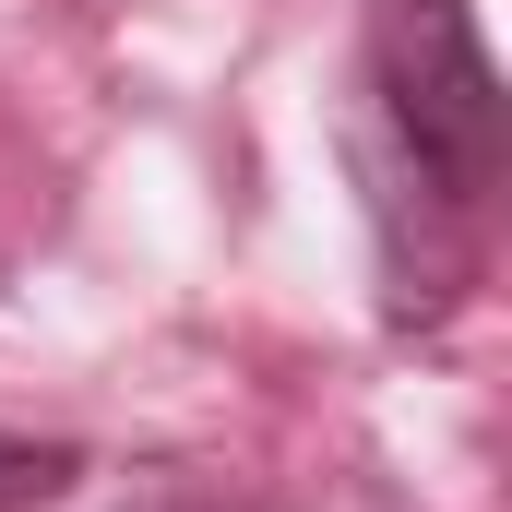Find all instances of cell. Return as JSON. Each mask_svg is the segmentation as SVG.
Instances as JSON below:
<instances>
[{
  "label": "cell",
  "instance_id": "1",
  "mask_svg": "<svg viewBox=\"0 0 512 512\" xmlns=\"http://www.w3.org/2000/svg\"><path fill=\"white\" fill-rule=\"evenodd\" d=\"M358 167H370V215L382 251L405 215H477L512 167V96L501 60L477 36L465 0H370V120H358Z\"/></svg>",
  "mask_w": 512,
  "mask_h": 512
},
{
  "label": "cell",
  "instance_id": "2",
  "mask_svg": "<svg viewBox=\"0 0 512 512\" xmlns=\"http://www.w3.org/2000/svg\"><path fill=\"white\" fill-rule=\"evenodd\" d=\"M72 477H84V441H24V429H0V512H48Z\"/></svg>",
  "mask_w": 512,
  "mask_h": 512
}]
</instances>
